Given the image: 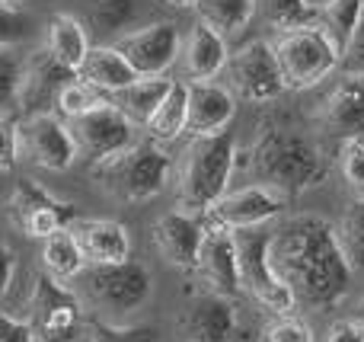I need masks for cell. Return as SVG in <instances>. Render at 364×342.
<instances>
[{
    "mask_svg": "<svg viewBox=\"0 0 364 342\" xmlns=\"http://www.w3.org/2000/svg\"><path fill=\"white\" fill-rule=\"evenodd\" d=\"M195 272L205 282V292H214L220 298H237L240 294V275H237V247L233 234L218 224L205 221V240H201Z\"/></svg>",
    "mask_w": 364,
    "mask_h": 342,
    "instance_id": "e0dca14e",
    "label": "cell"
},
{
    "mask_svg": "<svg viewBox=\"0 0 364 342\" xmlns=\"http://www.w3.org/2000/svg\"><path fill=\"white\" fill-rule=\"evenodd\" d=\"M87 342H157V330L154 326H109L90 320Z\"/></svg>",
    "mask_w": 364,
    "mask_h": 342,
    "instance_id": "74e56055",
    "label": "cell"
},
{
    "mask_svg": "<svg viewBox=\"0 0 364 342\" xmlns=\"http://www.w3.org/2000/svg\"><path fill=\"white\" fill-rule=\"evenodd\" d=\"M339 170L355 198H364V141H342Z\"/></svg>",
    "mask_w": 364,
    "mask_h": 342,
    "instance_id": "8d00e7d4",
    "label": "cell"
},
{
    "mask_svg": "<svg viewBox=\"0 0 364 342\" xmlns=\"http://www.w3.org/2000/svg\"><path fill=\"white\" fill-rule=\"evenodd\" d=\"M19 154L29 157V164L42 166L48 173H64L74 166L77 144L70 138V128L64 119H58L55 112H38L26 115L19 122Z\"/></svg>",
    "mask_w": 364,
    "mask_h": 342,
    "instance_id": "4fadbf2b",
    "label": "cell"
},
{
    "mask_svg": "<svg viewBox=\"0 0 364 342\" xmlns=\"http://www.w3.org/2000/svg\"><path fill=\"white\" fill-rule=\"evenodd\" d=\"M262 342H314V330L294 314H282L265 324Z\"/></svg>",
    "mask_w": 364,
    "mask_h": 342,
    "instance_id": "f35d334b",
    "label": "cell"
},
{
    "mask_svg": "<svg viewBox=\"0 0 364 342\" xmlns=\"http://www.w3.org/2000/svg\"><path fill=\"white\" fill-rule=\"evenodd\" d=\"M195 19L218 32L220 38H230L243 32L256 16V0H195Z\"/></svg>",
    "mask_w": 364,
    "mask_h": 342,
    "instance_id": "4316f807",
    "label": "cell"
},
{
    "mask_svg": "<svg viewBox=\"0 0 364 342\" xmlns=\"http://www.w3.org/2000/svg\"><path fill=\"white\" fill-rule=\"evenodd\" d=\"M83 266H87V262H83L80 247H77L74 234H70L68 228L55 230L51 237L42 240V269H45V275H51L55 282L68 285Z\"/></svg>",
    "mask_w": 364,
    "mask_h": 342,
    "instance_id": "83f0119b",
    "label": "cell"
},
{
    "mask_svg": "<svg viewBox=\"0 0 364 342\" xmlns=\"http://www.w3.org/2000/svg\"><path fill=\"white\" fill-rule=\"evenodd\" d=\"M256 13L278 36L316 23V13H310V6L304 0H256Z\"/></svg>",
    "mask_w": 364,
    "mask_h": 342,
    "instance_id": "4dcf8cb0",
    "label": "cell"
},
{
    "mask_svg": "<svg viewBox=\"0 0 364 342\" xmlns=\"http://www.w3.org/2000/svg\"><path fill=\"white\" fill-rule=\"evenodd\" d=\"M13 272H16V260H13V250L0 240V294L10 288L13 282Z\"/></svg>",
    "mask_w": 364,
    "mask_h": 342,
    "instance_id": "7bdbcfd3",
    "label": "cell"
},
{
    "mask_svg": "<svg viewBox=\"0 0 364 342\" xmlns=\"http://www.w3.org/2000/svg\"><path fill=\"white\" fill-rule=\"evenodd\" d=\"M45 51L61 64L68 74L77 77L83 58L90 51V32L70 13H51L48 23H45Z\"/></svg>",
    "mask_w": 364,
    "mask_h": 342,
    "instance_id": "603a6c76",
    "label": "cell"
},
{
    "mask_svg": "<svg viewBox=\"0 0 364 342\" xmlns=\"http://www.w3.org/2000/svg\"><path fill=\"white\" fill-rule=\"evenodd\" d=\"M68 128L77 144V154H83L90 164H100V160L134 144V125L109 100L102 106L90 109L80 119H70Z\"/></svg>",
    "mask_w": 364,
    "mask_h": 342,
    "instance_id": "5bb4252c",
    "label": "cell"
},
{
    "mask_svg": "<svg viewBox=\"0 0 364 342\" xmlns=\"http://www.w3.org/2000/svg\"><path fill=\"white\" fill-rule=\"evenodd\" d=\"M70 294L90 320L109 326H128V317L151 298V272L144 262H112V266H83L68 282Z\"/></svg>",
    "mask_w": 364,
    "mask_h": 342,
    "instance_id": "3957f363",
    "label": "cell"
},
{
    "mask_svg": "<svg viewBox=\"0 0 364 342\" xmlns=\"http://www.w3.org/2000/svg\"><path fill=\"white\" fill-rule=\"evenodd\" d=\"M304 4L310 6V13H320L323 6H329V4H333V0H304Z\"/></svg>",
    "mask_w": 364,
    "mask_h": 342,
    "instance_id": "ee69618b",
    "label": "cell"
},
{
    "mask_svg": "<svg viewBox=\"0 0 364 342\" xmlns=\"http://www.w3.org/2000/svg\"><path fill=\"white\" fill-rule=\"evenodd\" d=\"M19 157V119L0 115V173H10Z\"/></svg>",
    "mask_w": 364,
    "mask_h": 342,
    "instance_id": "ab89813d",
    "label": "cell"
},
{
    "mask_svg": "<svg viewBox=\"0 0 364 342\" xmlns=\"http://www.w3.org/2000/svg\"><path fill=\"white\" fill-rule=\"evenodd\" d=\"M320 128L342 141H364V80L346 77V80L336 83V90L323 100L320 112Z\"/></svg>",
    "mask_w": 364,
    "mask_h": 342,
    "instance_id": "7402d4cb",
    "label": "cell"
},
{
    "mask_svg": "<svg viewBox=\"0 0 364 342\" xmlns=\"http://www.w3.org/2000/svg\"><path fill=\"white\" fill-rule=\"evenodd\" d=\"M106 100L109 96H102L100 90H93L90 83H83L80 77H70V80L61 87L58 100H55V115L58 119H64V122L80 119V115H87L90 109L102 106Z\"/></svg>",
    "mask_w": 364,
    "mask_h": 342,
    "instance_id": "1f68e13d",
    "label": "cell"
},
{
    "mask_svg": "<svg viewBox=\"0 0 364 342\" xmlns=\"http://www.w3.org/2000/svg\"><path fill=\"white\" fill-rule=\"evenodd\" d=\"M19 70H23V55L16 48H0V115H10V109L16 106Z\"/></svg>",
    "mask_w": 364,
    "mask_h": 342,
    "instance_id": "e575fe53",
    "label": "cell"
},
{
    "mask_svg": "<svg viewBox=\"0 0 364 342\" xmlns=\"http://www.w3.org/2000/svg\"><path fill=\"white\" fill-rule=\"evenodd\" d=\"M0 4H4V6H23L26 0H0Z\"/></svg>",
    "mask_w": 364,
    "mask_h": 342,
    "instance_id": "bcb514c9",
    "label": "cell"
},
{
    "mask_svg": "<svg viewBox=\"0 0 364 342\" xmlns=\"http://www.w3.org/2000/svg\"><path fill=\"white\" fill-rule=\"evenodd\" d=\"M173 157L154 141H134L125 151L93 164V179L122 202H147L166 189Z\"/></svg>",
    "mask_w": 364,
    "mask_h": 342,
    "instance_id": "5b68a950",
    "label": "cell"
},
{
    "mask_svg": "<svg viewBox=\"0 0 364 342\" xmlns=\"http://www.w3.org/2000/svg\"><path fill=\"white\" fill-rule=\"evenodd\" d=\"M186 134L188 138H208V134L227 132L237 115V100L218 80L186 83Z\"/></svg>",
    "mask_w": 364,
    "mask_h": 342,
    "instance_id": "ac0fdd59",
    "label": "cell"
},
{
    "mask_svg": "<svg viewBox=\"0 0 364 342\" xmlns=\"http://www.w3.org/2000/svg\"><path fill=\"white\" fill-rule=\"evenodd\" d=\"M272 48H275L284 90H310L339 70V45L323 32L320 23L282 32Z\"/></svg>",
    "mask_w": 364,
    "mask_h": 342,
    "instance_id": "8992f818",
    "label": "cell"
},
{
    "mask_svg": "<svg viewBox=\"0 0 364 342\" xmlns=\"http://www.w3.org/2000/svg\"><path fill=\"white\" fill-rule=\"evenodd\" d=\"M358 320L364 324V301H361V307H358Z\"/></svg>",
    "mask_w": 364,
    "mask_h": 342,
    "instance_id": "7dc6e473",
    "label": "cell"
},
{
    "mask_svg": "<svg viewBox=\"0 0 364 342\" xmlns=\"http://www.w3.org/2000/svg\"><path fill=\"white\" fill-rule=\"evenodd\" d=\"M36 32V23L32 16L23 10V6H4L0 4V48H16L19 42Z\"/></svg>",
    "mask_w": 364,
    "mask_h": 342,
    "instance_id": "836d02e7",
    "label": "cell"
},
{
    "mask_svg": "<svg viewBox=\"0 0 364 342\" xmlns=\"http://www.w3.org/2000/svg\"><path fill=\"white\" fill-rule=\"evenodd\" d=\"M77 77H80L83 83H90L93 90H100L102 96H112V93H119L122 87L138 80V74L132 70V64L125 61V55H122L115 45H90Z\"/></svg>",
    "mask_w": 364,
    "mask_h": 342,
    "instance_id": "cb8c5ba5",
    "label": "cell"
},
{
    "mask_svg": "<svg viewBox=\"0 0 364 342\" xmlns=\"http://www.w3.org/2000/svg\"><path fill=\"white\" fill-rule=\"evenodd\" d=\"M112 45L125 55V61L138 77H170L182 51V29L173 19H154Z\"/></svg>",
    "mask_w": 364,
    "mask_h": 342,
    "instance_id": "8fae6325",
    "label": "cell"
},
{
    "mask_svg": "<svg viewBox=\"0 0 364 342\" xmlns=\"http://www.w3.org/2000/svg\"><path fill=\"white\" fill-rule=\"evenodd\" d=\"M269 260L294 307L333 311L346 301L352 269L336 243L333 224L316 215L284 218L269 237Z\"/></svg>",
    "mask_w": 364,
    "mask_h": 342,
    "instance_id": "6da1fadb",
    "label": "cell"
},
{
    "mask_svg": "<svg viewBox=\"0 0 364 342\" xmlns=\"http://www.w3.org/2000/svg\"><path fill=\"white\" fill-rule=\"evenodd\" d=\"M4 211L13 228L29 240H45L77 218L74 205L55 198L48 189H42L32 179H13L10 192L4 198Z\"/></svg>",
    "mask_w": 364,
    "mask_h": 342,
    "instance_id": "30bf717a",
    "label": "cell"
},
{
    "mask_svg": "<svg viewBox=\"0 0 364 342\" xmlns=\"http://www.w3.org/2000/svg\"><path fill=\"white\" fill-rule=\"evenodd\" d=\"M173 80H176V77H138L134 83H128L119 93L109 96V102H112L132 125L144 128L147 122H151V115L157 112V106L166 100Z\"/></svg>",
    "mask_w": 364,
    "mask_h": 342,
    "instance_id": "d4e9b609",
    "label": "cell"
},
{
    "mask_svg": "<svg viewBox=\"0 0 364 342\" xmlns=\"http://www.w3.org/2000/svg\"><path fill=\"white\" fill-rule=\"evenodd\" d=\"M26 326L32 330L36 342H70L83 326V307L77 304L68 285L55 282L45 272H36Z\"/></svg>",
    "mask_w": 364,
    "mask_h": 342,
    "instance_id": "9c48e42d",
    "label": "cell"
},
{
    "mask_svg": "<svg viewBox=\"0 0 364 342\" xmlns=\"http://www.w3.org/2000/svg\"><path fill=\"white\" fill-rule=\"evenodd\" d=\"M87 266H112L132 260V237L122 221L112 218H74L68 224Z\"/></svg>",
    "mask_w": 364,
    "mask_h": 342,
    "instance_id": "d6986e66",
    "label": "cell"
},
{
    "mask_svg": "<svg viewBox=\"0 0 364 342\" xmlns=\"http://www.w3.org/2000/svg\"><path fill=\"white\" fill-rule=\"evenodd\" d=\"M70 77L74 74H68L45 48L26 55L16 87V109L23 112V119L38 112H55V100Z\"/></svg>",
    "mask_w": 364,
    "mask_h": 342,
    "instance_id": "9a60e30c",
    "label": "cell"
},
{
    "mask_svg": "<svg viewBox=\"0 0 364 342\" xmlns=\"http://www.w3.org/2000/svg\"><path fill=\"white\" fill-rule=\"evenodd\" d=\"M151 240L164 262L176 269H195L201 240H205V221L186 211H166L154 224Z\"/></svg>",
    "mask_w": 364,
    "mask_h": 342,
    "instance_id": "ffe728a7",
    "label": "cell"
},
{
    "mask_svg": "<svg viewBox=\"0 0 364 342\" xmlns=\"http://www.w3.org/2000/svg\"><path fill=\"white\" fill-rule=\"evenodd\" d=\"M227 38H220L218 32H211L208 26H201L198 19L192 23V29L182 36V51L176 70V80L182 83H205V80H218V74L227 64Z\"/></svg>",
    "mask_w": 364,
    "mask_h": 342,
    "instance_id": "44dd1931",
    "label": "cell"
},
{
    "mask_svg": "<svg viewBox=\"0 0 364 342\" xmlns=\"http://www.w3.org/2000/svg\"><path fill=\"white\" fill-rule=\"evenodd\" d=\"M186 83L182 80H173L170 93H166V100L157 106V112L151 115V122H147V134H151L154 144H173V141L179 138V134H186Z\"/></svg>",
    "mask_w": 364,
    "mask_h": 342,
    "instance_id": "f1b7e54d",
    "label": "cell"
},
{
    "mask_svg": "<svg viewBox=\"0 0 364 342\" xmlns=\"http://www.w3.org/2000/svg\"><path fill=\"white\" fill-rule=\"evenodd\" d=\"M0 342H36V336L26 326V320H16L0 311Z\"/></svg>",
    "mask_w": 364,
    "mask_h": 342,
    "instance_id": "60d3db41",
    "label": "cell"
},
{
    "mask_svg": "<svg viewBox=\"0 0 364 342\" xmlns=\"http://www.w3.org/2000/svg\"><path fill=\"white\" fill-rule=\"evenodd\" d=\"M326 342H364V324L355 320H336L326 333Z\"/></svg>",
    "mask_w": 364,
    "mask_h": 342,
    "instance_id": "b9f144b4",
    "label": "cell"
},
{
    "mask_svg": "<svg viewBox=\"0 0 364 342\" xmlns=\"http://www.w3.org/2000/svg\"><path fill=\"white\" fill-rule=\"evenodd\" d=\"M336 243H339L342 256H346L348 269L355 272H364V198H355L342 218L333 224Z\"/></svg>",
    "mask_w": 364,
    "mask_h": 342,
    "instance_id": "f546056e",
    "label": "cell"
},
{
    "mask_svg": "<svg viewBox=\"0 0 364 342\" xmlns=\"http://www.w3.org/2000/svg\"><path fill=\"white\" fill-rule=\"evenodd\" d=\"M246 157H250V170L256 176V186L272 189L284 202L316 189L329 173L326 154L320 151V144L314 138H307V134L284 132V128L265 132Z\"/></svg>",
    "mask_w": 364,
    "mask_h": 342,
    "instance_id": "7a4b0ae2",
    "label": "cell"
},
{
    "mask_svg": "<svg viewBox=\"0 0 364 342\" xmlns=\"http://www.w3.org/2000/svg\"><path fill=\"white\" fill-rule=\"evenodd\" d=\"M361 6H364V0H333L329 6H323V10L316 13V23L323 26V32H326L336 45H342L348 38V32L355 29V23H358Z\"/></svg>",
    "mask_w": 364,
    "mask_h": 342,
    "instance_id": "d6a6232c",
    "label": "cell"
},
{
    "mask_svg": "<svg viewBox=\"0 0 364 342\" xmlns=\"http://www.w3.org/2000/svg\"><path fill=\"white\" fill-rule=\"evenodd\" d=\"M237 326L233 301L214 292H198L179 317V333L186 342H233Z\"/></svg>",
    "mask_w": 364,
    "mask_h": 342,
    "instance_id": "2e32d148",
    "label": "cell"
},
{
    "mask_svg": "<svg viewBox=\"0 0 364 342\" xmlns=\"http://www.w3.org/2000/svg\"><path fill=\"white\" fill-rule=\"evenodd\" d=\"M224 87L233 93V100L243 102H269L284 93L282 70L275 61V48L265 38H250L240 48L227 55L224 64Z\"/></svg>",
    "mask_w": 364,
    "mask_h": 342,
    "instance_id": "ba28073f",
    "label": "cell"
},
{
    "mask_svg": "<svg viewBox=\"0 0 364 342\" xmlns=\"http://www.w3.org/2000/svg\"><path fill=\"white\" fill-rule=\"evenodd\" d=\"M166 4H173V6H195V0H166Z\"/></svg>",
    "mask_w": 364,
    "mask_h": 342,
    "instance_id": "f6af8a7d",
    "label": "cell"
},
{
    "mask_svg": "<svg viewBox=\"0 0 364 342\" xmlns=\"http://www.w3.org/2000/svg\"><path fill=\"white\" fill-rule=\"evenodd\" d=\"M339 70H342V77L364 80V6H361V16L355 23V29L339 45Z\"/></svg>",
    "mask_w": 364,
    "mask_h": 342,
    "instance_id": "d590c367",
    "label": "cell"
},
{
    "mask_svg": "<svg viewBox=\"0 0 364 342\" xmlns=\"http://www.w3.org/2000/svg\"><path fill=\"white\" fill-rule=\"evenodd\" d=\"M233 170H237V144L230 132L192 138L179 157L176 211L201 218L227 192Z\"/></svg>",
    "mask_w": 364,
    "mask_h": 342,
    "instance_id": "277c9868",
    "label": "cell"
},
{
    "mask_svg": "<svg viewBox=\"0 0 364 342\" xmlns=\"http://www.w3.org/2000/svg\"><path fill=\"white\" fill-rule=\"evenodd\" d=\"M288 211V202L282 196H275L265 186H243V189H227L211 208L201 215V221L218 224V228L230 230H250V228H265L269 221L282 218Z\"/></svg>",
    "mask_w": 364,
    "mask_h": 342,
    "instance_id": "7c38bea8",
    "label": "cell"
},
{
    "mask_svg": "<svg viewBox=\"0 0 364 342\" xmlns=\"http://www.w3.org/2000/svg\"><path fill=\"white\" fill-rule=\"evenodd\" d=\"M87 32L100 38L128 36L141 26V0H87Z\"/></svg>",
    "mask_w": 364,
    "mask_h": 342,
    "instance_id": "484cf974",
    "label": "cell"
},
{
    "mask_svg": "<svg viewBox=\"0 0 364 342\" xmlns=\"http://www.w3.org/2000/svg\"><path fill=\"white\" fill-rule=\"evenodd\" d=\"M269 224L265 228H250L233 234V247H237V275H240V294L252 298L269 317H282V314H294V301H291L288 288L275 275L269 260Z\"/></svg>",
    "mask_w": 364,
    "mask_h": 342,
    "instance_id": "52a82bcc",
    "label": "cell"
}]
</instances>
